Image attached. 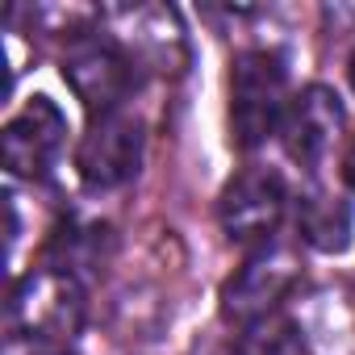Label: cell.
Wrapping results in <instances>:
<instances>
[{"instance_id":"4fadbf2b","label":"cell","mask_w":355,"mask_h":355,"mask_svg":"<svg viewBox=\"0 0 355 355\" xmlns=\"http://www.w3.org/2000/svg\"><path fill=\"white\" fill-rule=\"evenodd\" d=\"M347 80H351V88H355V51H351V59H347Z\"/></svg>"},{"instance_id":"8992f818","label":"cell","mask_w":355,"mask_h":355,"mask_svg":"<svg viewBox=\"0 0 355 355\" xmlns=\"http://www.w3.org/2000/svg\"><path fill=\"white\" fill-rule=\"evenodd\" d=\"M284 205H288V193H284L280 175L268 167H247L222 189L218 222H222L230 243H243V247L268 243L284 218Z\"/></svg>"},{"instance_id":"52a82bcc","label":"cell","mask_w":355,"mask_h":355,"mask_svg":"<svg viewBox=\"0 0 355 355\" xmlns=\"http://www.w3.org/2000/svg\"><path fill=\"white\" fill-rule=\"evenodd\" d=\"M67 142V117L51 96H30L5 125V167L17 180H42Z\"/></svg>"},{"instance_id":"277c9868","label":"cell","mask_w":355,"mask_h":355,"mask_svg":"<svg viewBox=\"0 0 355 355\" xmlns=\"http://www.w3.org/2000/svg\"><path fill=\"white\" fill-rule=\"evenodd\" d=\"M134 67L138 63L125 55L121 42L80 38L63 59V80L92 117H105V113H121V101L134 92V84H138Z\"/></svg>"},{"instance_id":"3957f363","label":"cell","mask_w":355,"mask_h":355,"mask_svg":"<svg viewBox=\"0 0 355 355\" xmlns=\"http://www.w3.org/2000/svg\"><path fill=\"white\" fill-rule=\"evenodd\" d=\"M301 284V255L284 243H263L222 288V313L230 322H263Z\"/></svg>"},{"instance_id":"8fae6325","label":"cell","mask_w":355,"mask_h":355,"mask_svg":"<svg viewBox=\"0 0 355 355\" xmlns=\"http://www.w3.org/2000/svg\"><path fill=\"white\" fill-rule=\"evenodd\" d=\"M234 355H305V351H301L288 322H268L263 318V322H255L251 334H243Z\"/></svg>"},{"instance_id":"7a4b0ae2","label":"cell","mask_w":355,"mask_h":355,"mask_svg":"<svg viewBox=\"0 0 355 355\" xmlns=\"http://www.w3.org/2000/svg\"><path fill=\"white\" fill-rule=\"evenodd\" d=\"M84 322V293L71 272L46 268L17 280L9 301V334L30 343H63Z\"/></svg>"},{"instance_id":"5b68a950","label":"cell","mask_w":355,"mask_h":355,"mask_svg":"<svg viewBox=\"0 0 355 355\" xmlns=\"http://www.w3.org/2000/svg\"><path fill=\"white\" fill-rule=\"evenodd\" d=\"M142 167V125L130 113L92 117L88 134L76 146V175L88 193L125 189Z\"/></svg>"},{"instance_id":"ba28073f","label":"cell","mask_w":355,"mask_h":355,"mask_svg":"<svg viewBox=\"0 0 355 355\" xmlns=\"http://www.w3.org/2000/svg\"><path fill=\"white\" fill-rule=\"evenodd\" d=\"M343 121H347V113H343V101H338L334 88H326V84L301 88V92L288 101L284 121H280L284 155H288L297 167H309V171H313V167L330 155L334 138L343 134Z\"/></svg>"},{"instance_id":"9c48e42d","label":"cell","mask_w":355,"mask_h":355,"mask_svg":"<svg viewBox=\"0 0 355 355\" xmlns=\"http://www.w3.org/2000/svg\"><path fill=\"white\" fill-rule=\"evenodd\" d=\"M117 34H130V46L125 51L134 63L138 59H155V63H171V46L184 51V30L175 21L171 9L163 5H146V9H121L117 13Z\"/></svg>"},{"instance_id":"7c38bea8","label":"cell","mask_w":355,"mask_h":355,"mask_svg":"<svg viewBox=\"0 0 355 355\" xmlns=\"http://www.w3.org/2000/svg\"><path fill=\"white\" fill-rule=\"evenodd\" d=\"M343 180H347V189L355 193V138H351V146L343 150Z\"/></svg>"},{"instance_id":"6da1fadb","label":"cell","mask_w":355,"mask_h":355,"mask_svg":"<svg viewBox=\"0 0 355 355\" xmlns=\"http://www.w3.org/2000/svg\"><path fill=\"white\" fill-rule=\"evenodd\" d=\"M288 109V67L272 51H247L230 71V138L255 150L272 138Z\"/></svg>"},{"instance_id":"30bf717a","label":"cell","mask_w":355,"mask_h":355,"mask_svg":"<svg viewBox=\"0 0 355 355\" xmlns=\"http://www.w3.org/2000/svg\"><path fill=\"white\" fill-rule=\"evenodd\" d=\"M297 230L318 251H347L351 243V209L330 197H305L297 209Z\"/></svg>"}]
</instances>
